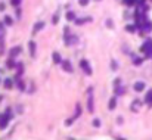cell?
<instances>
[{"mask_svg": "<svg viewBox=\"0 0 152 140\" xmlns=\"http://www.w3.org/2000/svg\"><path fill=\"white\" fill-rule=\"evenodd\" d=\"M12 59H13V58H12ZM12 59L7 60V68H11V69H12V68H16V65H15V62H13Z\"/></svg>", "mask_w": 152, "mask_h": 140, "instance_id": "7402d4cb", "label": "cell"}, {"mask_svg": "<svg viewBox=\"0 0 152 140\" xmlns=\"http://www.w3.org/2000/svg\"><path fill=\"white\" fill-rule=\"evenodd\" d=\"M81 115V108H80V105L77 103V105H75V113H74V119L75 118H78Z\"/></svg>", "mask_w": 152, "mask_h": 140, "instance_id": "5bb4252c", "label": "cell"}, {"mask_svg": "<svg viewBox=\"0 0 152 140\" xmlns=\"http://www.w3.org/2000/svg\"><path fill=\"white\" fill-rule=\"evenodd\" d=\"M28 46H30V55H31V58H36V41H30L28 43Z\"/></svg>", "mask_w": 152, "mask_h": 140, "instance_id": "52a82bcc", "label": "cell"}, {"mask_svg": "<svg viewBox=\"0 0 152 140\" xmlns=\"http://www.w3.org/2000/svg\"><path fill=\"white\" fill-rule=\"evenodd\" d=\"M5 24H6V25H12V24H13V21H12L11 16H5Z\"/></svg>", "mask_w": 152, "mask_h": 140, "instance_id": "ffe728a7", "label": "cell"}, {"mask_svg": "<svg viewBox=\"0 0 152 140\" xmlns=\"http://www.w3.org/2000/svg\"><path fill=\"white\" fill-rule=\"evenodd\" d=\"M111 68L114 69V71H115V69L118 68V66H117V62H115V60H112V66H111Z\"/></svg>", "mask_w": 152, "mask_h": 140, "instance_id": "4dcf8cb0", "label": "cell"}, {"mask_svg": "<svg viewBox=\"0 0 152 140\" xmlns=\"http://www.w3.org/2000/svg\"><path fill=\"white\" fill-rule=\"evenodd\" d=\"M86 21H90V18H83V19H75L74 22L75 24H78V25H81V24H84Z\"/></svg>", "mask_w": 152, "mask_h": 140, "instance_id": "d6986e66", "label": "cell"}, {"mask_svg": "<svg viewBox=\"0 0 152 140\" xmlns=\"http://www.w3.org/2000/svg\"><path fill=\"white\" fill-rule=\"evenodd\" d=\"M125 30H127L129 32H134V31H136V27H134V25H127Z\"/></svg>", "mask_w": 152, "mask_h": 140, "instance_id": "44dd1931", "label": "cell"}, {"mask_svg": "<svg viewBox=\"0 0 152 140\" xmlns=\"http://www.w3.org/2000/svg\"><path fill=\"white\" fill-rule=\"evenodd\" d=\"M115 106H117V99L115 97H112V99H109V103H108V108L109 109H115Z\"/></svg>", "mask_w": 152, "mask_h": 140, "instance_id": "7c38bea8", "label": "cell"}, {"mask_svg": "<svg viewBox=\"0 0 152 140\" xmlns=\"http://www.w3.org/2000/svg\"><path fill=\"white\" fill-rule=\"evenodd\" d=\"M106 25H108V27H114V24H112V21H106Z\"/></svg>", "mask_w": 152, "mask_h": 140, "instance_id": "836d02e7", "label": "cell"}, {"mask_svg": "<svg viewBox=\"0 0 152 140\" xmlns=\"http://www.w3.org/2000/svg\"><path fill=\"white\" fill-rule=\"evenodd\" d=\"M140 50L143 53H146V58H151L152 56V40H146L145 44L140 47Z\"/></svg>", "mask_w": 152, "mask_h": 140, "instance_id": "7a4b0ae2", "label": "cell"}, {"mask_svg": "<svg viewBox=\"0 0 152 140\" xmlns=\"http://www.w3.org/2000/svg\"><path fill=\"white\" fill-rule=\"evenodd\" d=\"M61 65H62V69H64V71H66V72H72V71H74V68L71 66V62H70V60H62Z\"/></svg>", "mask_w": 152, "mask_h": 140, "instance_id": "277c9868", "label": "cell"}, {"mask_svg": "<svg viewBox=\"0 0 152 140\" xmlns=\"http://www.w3.org/2000/svg\"><path fill=\"white\" fill-rule=\"evenodd\" d=\"M133 89L136 90V92H142V90H145V83H142V81H137V83H134Z\"/></svg>", "mask_w": 152, "mask_h": 140, "instance_id": "9c48e42d", "label": "cell"}, {"mask_svg": "<svg viewBox=\"0 0 152 140\" xmlns=\"http://www.w3.org/2000/svg\"><path fill=\"white\" fill-rule=\"evenodd\" d=\"M78 3H80V6H87L89 0H78Z\"/></svg>", "mask_w": 152, "mask_h": 140, "instance_id": "d4e9b609", "label": "cell"}, {"mask_svg": "<svg viewBox=\"0 0 152 140\" xmlns=\"http://www.w3.org/2000/svg\"><path fill=\"white\" fill-rule=\"evenodd\" d=\"M6 9V6H5V3H0V11H5Z\"/></svg>", "mask_w": 152, "mask_h": 140, "instance_id": "d6a6232c", "label": "cell"}, {"mask_svg": "<svg viewBox=\"0 0 152 140\" xmlns=\"http://www.w3.org/2000/svg\"><path fill=\"white\" fill-rule=\"evenodd\" d=\"M80 66H81V69H83V71L86 72L87 75H92V72H93V71H92V68H90V64H89V60L83 59L81 62H80Z\"/></svg>", "mask_w": 152, "mask_h": 140, "instance_id": "3957f363", "label": "cell"}, {"mask_svg": "<svg viewBox=\"0 0 152 140\" xmlns=\"http://www.w3.org/2000/svg\"><path fill=\"white\" fill-rule=\"evenodd\" d=\"M53 24H58V15L53 16Z\"/></svg>", "mask_w": 152, "mask_h": 140, "instance_id": "e575fe53", "label": "cell"}, {"mask_svg": "<svg viewBox=\"0 0 152 140\" xmlns=\"http://www.w3.org/2000/svg\"><path fill=\"white\" fill-rule=\"evenodd\" d=\"M3 84H5L6 89H12V78H6Z\"/></svg>", "mask_w": 152, "mask_h": 140, "instance_id": "2e32d148", "label": "cell"}, {"mask_svg": "<svg viewBox=\"0 0 152 140\" xmlns=\"http://www.w3.org/2000/svg\"><path fill=\"white\" fill-rule=\"evenodd\" d=\"M72 121H74V118H72V119H66L65 124H66V125H71V124H72Z\"/></svg>", "mask_w": 152, "mask_h": 140, "instance_id": "1f68e13d", "label": "cell"}, {"mask_svg": "<svg viewBox=\"0 0 152 140\" xmlns=\"http://www.w3.org/2000/svg\"><path fill=\"white\" fill-rule=\"evenodd\" d=\"M134 64H136V65H140V64H142V59H139V58H134Z\"/></svg>", "mask_w": 152, "mask_h": 140, "instance_id": "f546056e", "label": "cell"}, {"mask_svg": "<svg viewBox=\"0 0 152 140\" xmlns=\"http://www.w3.org/2000/svg\"><path fill=\"white\" fill-rule=\"evenodd\" d=\"M137 108H139V100H134V105H131V109L137 111Z\"/></svg>", "mask_w": 152, "mask_h": 140, "instance_id": "cb8c5ba5", "label": "cell"}, {"mask_svg": "<svg viewBox=\"0 0 152 140\" xmlns=\"http://www.w3.org/2000/svg\"><path fill=\"white\" fill-rule=\"evenodd\" d=\"M22 66H24L22 64H18V65H16V68H18V72H19V74H21V72L24 71V68H22Z\"/></svg>", "mask_w": 152, "mask_h": 140, "instance_id": "4316f807", "label": "cell"}, {"mask_svg": "<svg viewBox=\"0 0 152 140\" xmlns=\"http://www.w3.org/2000/svg\"><path fill=\"white\" fill-rule=\"evenodd\" d=\"M43 27H44V22H37V24L34 25V28H33V34H37Z\"/></svg>", "mask_w": 152, "mask_h": 140, "instance_id": "30bf717a", "label": "cell"}, {"mask_svg": "<svg viewBox=\"0 0 152 140\" xmlns=\"http://www.w3.org/2000/svg\"><path fill=\"white\" fill-rule=\"evenodd\" d=\"M115 94L117 96H120V94H124V87H115Z\"/></svg>", "mask_w": 152, "mask_h": 140, "instance_id": "e0dca14e", "label": "cell"}, {"mask_svg": "<svg viewBox=\"0 0 152 140\" xmlns=\"http://www.w3.org/2000/svg\"><path fill=\"white\" fill-rule=\"evenodd\" d=\"M53 62L55 64H61L62 62V59H61V56H59L58 52H55V53H53Z\"/></svg>", "mask_w": 152, "mask_h": 140, "instance_id": "9a60e30c", "label": "cell"}, {"mask_svg": "<svg viewBox=\"0 0 152 140\" xmlns=\"http://www.w3.org/2000/svg\"><path fill=\"white\" fill-rule=\"evenodd\" d=\"M145 102L149 105V106H152V90H149V92H148L146 97H145Z\"/></svg>", "mask_w": 152, "mask_h": 140, "instance_id": "4fadbf2b", "label": "cell"}, {"mask_svg": "<svg viewBox=\"0 0 152 140\" xmlns=\"http://www.w3.org/2000/svg\"><path fill=\"white\" fill-rule=\"evenodd\" d=\"M93 125H95V127H99V125H100V121H99V119H93Z\"/></svg>", "mask_w": 152, "mask_h": 140, "instance_id": "f1b7e54d", "label": "cell"}, {"mask_svg": "<svg viewBox=\"0 0 152 140\" xmlns=\"http://www.w3.org/2000/svg\"><path fill=\"white\" fill-rule=\"evenodd\" d=\"M66 19L68 21H75V13L74 12H68L66 13Z\"/></svg>", "mask_w": 152, "mask_h": 140, "instance_id": "ac0fdd59", "label": "cell"}, {"mask_svg": "<svg viewBox=\"0 0 152 140\" xmlns=\"http://www.w3.org/2000/svg\"><path fill=\"white\" fill-rule=\"evenodd\" d=\"M7 121H9V118H7V117H3L2 119H0V130H3V128L7 127Z\"/></svg>", "mask_w": 152, "mask_h": 140, "instance_id": "8fae6325", "label": "cell"}, {"mask_svg": "<svg viewBox=\"0 0 152 140\" xmlns=\"http://www.w3.org/2000/svg\"><path fill=\"white\" fill-rule=\"evenodd\" d=\"M3 34H5V27H3V22H0V38L3 37Z\"/></svg>", "mask_w": 152, "mask_h": 140, "instance_id": "603a6c76", "label": "cell"}, {"mask_svg": "<svg viewBox=\"0 0 152 140\" xmlns=\"http://www.w3.org/2000/svg\"><path fill=\"white\" fill-rule=\"evenodd\" d=\"M11 3H12V6H19V3H21V0H11Z\"/></svg>", "mask_w": 152, "mask_h": 140, "instance_id": "484cf974", "label": "cell"}, {"mask_svg": "<svg viewBox=\"0 0 152 140\" xmlns=\"http://www.w3.org/2000/svg\"><path fill=\"white\" fill-rule=\"evenodd\" d=\"M142 30L145 31V32H151L152 31V22L151 21H145V22H143V25H142Z\"/></svg>", "mask_w": 152, "mask_h": 140, "instance_id": "5b68a950", "label": "cell"}, {"mask_svg": "<svg viewBox=\"0 0 152 140\" xmlns=\"http://www.w3.org/2000/svg\"><path fill=\"white\" fill-rule=\"evenodd\" d=\"M123 2H124L125 5H129V6H130V5H133L134 2H136V0H123Z\"/></svg>", "mask_w": 152, "mask_h": 140, "instance_id": "83f0119b", "label": "cell"}, {"mask_svg": "<svg viewBox=\"0 0 152 140\" xmlns=\"http://www.w3.org/2000/svg\"><path fill=\"white\" fill-rule=\"evenodd\" d=\"M19 53H21V47H19V46H16V47H12V49H11V52H9L11 58H15V56H18Z\"/></svg>", "mask_w": 152, "mask_h": 140, "instance_id": "ba28073f", "label": "cell"}, {"mask_svg": "<svg viewBox=\"0 0 152 140\" xmlns=\"http://www.w3.org/2000/svg\"><path fill=\"white\" fill-rule=\"evenodd\" d=\"M93 103H95V100H93V87H89L87 89V111L90 113H93V111H95Z\"/></svg>", "mask_w": 152, "mask_h": 140, "instance_id": "6da1fadb", "label": "cell"}, {"mask_svg": "<svg viewBox=\"0 0 152 140\" xmlns=\"http://www.w3.org/2000/svg\"><path fill=\"white\" fill-rule=\"evenodd\" d=\"M77 40H78V38L75 37V36H71V37H70V34L65 37V41H66V44H68V46H71V44H75V43H77Z\"/></svg>", "mask_w": 152, "mask_h": 140, "instance_id": "8992f818", "label": "cell"}]
</instances>
